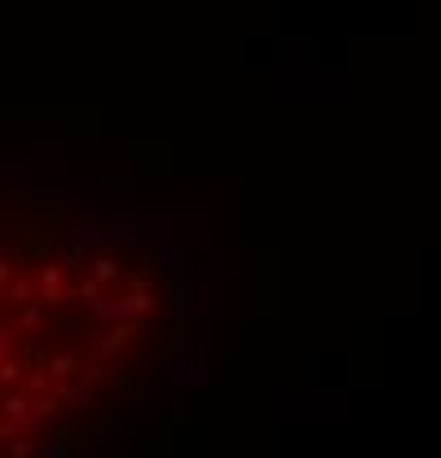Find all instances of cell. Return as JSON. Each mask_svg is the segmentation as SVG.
Here are the masks:
<instances>
[{"label":"cell","instance_id":"cell-1","mask_svg":"<svg viewBox=\"0 0 441 458\" xmlns=\"http://www.w3.org/2000/svg\"><path fill=\"white\" fill-rule=\"evenodd\" d=\"M49 370H53L58 379H62V374H71V370H75V357H71V353H62V357H53V366H49Z\"/></svg>","mask_w":441,"mask_h":458},{"label":"cell","instance_id":"cell-2","mask_svg":"<svg viewBox=\"0 0 441 458\" xmlns=\"http://www.w3.org/2000/svg\"><path fill=\"white\" fill-rule=\"evenodd\" d=\"M93 273H97V282H106V277H115V260H93Z\"/></svg>","mask_w":441,"mask_h":458},{"label":"cell","instance_id":"cell-3","mask_svg":"<svg viewBox=\"0 0 441 458\" xmlns=\"http://www.w3.org/2000/svg\"><path fill=\"white\" fill-rule=\"evenodd\" d=\"M5 410H9V414H18V419H23V414H27V401H23V397H13V401H5Z\"/></svg>","mask_w":441,"mask_h":458},{"label":"cell","instance_id":"cell-4","mask_svg":"<svg viewBox=\"0 0 441 458\" xmlns=\"http://www.w3.org/2000/svg\"><path fill=\"white\" fill-rule=\"evenodd\" d=\"M23 326H27V331H31V326H40V308H27V313H23Z\"/></svg>","mask_w":441,"mask_h":458},{"label":"cell","instance_id":"cell-5","mask_svg":"<svg viewBox=\"0 0 441 458\" xmlns=\"http://www.w3.org/2000/svg\"><path fill=\"white\" fill-rule=\"evenodd\" d=\"M5 273H9V265H0V277H5Z\"/></svg>","mask_w":441,"mask_h":458},{"label":"cell","instance_id":"cell-6","mask_svg":"<svg viewBox=\"0 0 441 458\" xmlns=\"http://www.w3.org/2000/svg\"><path fill=\"white\" fill-rule=\"evenodd\" d=\"M0 353H5V339H0Z\"/></svg>","mask_w":441,"mask_h":458}]
</instances>
